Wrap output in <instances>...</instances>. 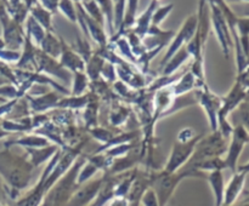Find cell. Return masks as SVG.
<instances>
[{"label": "cell", "instance_id": "obj_10", "mask_svg": "<svg viewBox=\"0 0 249 206\" xmlns=\"http://www.w3.org/2000/svg\"><path fill=\"white\" fill-rule=\"evenodd\" d=\"M143 204H145V206H160L155 191L150 190L146 193V195L143 196Z\"/></svg>", "mask_w": 249, "mask_h": 206}, {"label": "cell", "instance_id": "obj_3", "mask_svg": "<svg viewBox=\"0 0 249 206\" xmlns=\"http://www.w3.org/2000/svg\"><path fill=\"white\" fill-rule=\"evenodd\" d=\"M199 140H201V136L192 138V140L187 141V142H181L180 141V142L175 143L174 149L172 152V157H170L167 165V172L173 174L178 167L181 166L189 159Z\"/></svg>", "mask_w": 249, "mask_h": 206}, {"label": "cell", "instance_id": "obj_11", "mask_svg": "<svg viewBox=\"0 0 249 206\" xmlns=\"http://www.w3.org/2000/svg\"><path fill=\"white\" fill-rule=\"evenodd\" d=\"M95 170H96V167L92 166V165H89V166H87V169H84V171L80 174V177H79V182H83L84 179H87L88 177L91 176L92 174L95 172Z\"/></svg>", "mask_w": 249, "mask_h": 206}, {"label": "cell", "instance_id": "obj_5", "mask_svg": "<svg viewBox=\"0 0 249 206\" xmlns=\"http://www.w3.org/2000/svg\"><path fill=\"white\" fill-rule=\"evenodd\" d=\"M246 182V174L243 172H235L232 179L229 183L228 188H226L225 194H224V206L232 205L238 198V195L242 191L243 186Z\"/></svg>", "mask_w": 249, "mask_h": 206}, {"label": "cell", "instance_id": "obj_6", "mask_svg": "<svg viewBox=\"0 0 249 206\" xmlns=\"http://www.w3.org/2000/svg\"><path fill=\"white\" fill-rule=\"evenodd\" d=\"M100 186H101V181H95L88 184L87 187L80 189L79 191L74 194L72 200L70 201V206H84L94 198L100 190Z\"/></svg>", "mask_w": 249, "mask_h": 206}, {"label": "cell", "instance_id": "obj_2", "mask_svg": "<svg viewBox=\"0 0 249 206\" xmlns=\"http://www.w3.org/2000/svg\"><path fill=\"white\" fill-rule=\"evenodd\" d=\"M249 143V132L243 127L242 125H237L233 127L232 133H231V142L229 145L228 155L224 160L225 167H229L232 172H236L237 169V161L240 159V155L242 153L243 148Z\"/></svg>", "mask_w": 249, "mask_h": 206}, {"label": "cell", "instance_id": "obj_12", "mask_svg": "<svg viewBox=\"0 0 249 206\" xmlns=\"http://www.w3.org/2000/svg\"><path fill=\"white\" fill-rule=\"evenodd\" d=\"M238 171L240 172H243V174H249V161L247 162V164H245V165H242V166H240L238 167Z\"/></svg>", "mask_w": 249, "mask_h": 206}, {"label": "cell", "instance_id": "obj_14", "mask_svg": "<svg viewBox=\"0 0 249 206\" xmlns=\"http://www.w3.org/2000/svg\"><path fill=\"white\" fill-rule=\"evenodd\" d=\"M248 63H249V61H248Z\"/></svg>", "mask_w": 249, "mask_h": 206}, {"label": "cell", "instance_id": "obj_7", "mask_svg": "<svg viewBox=\"0 0 249 206\" xmlns=\"http://www.w3.org/2000/svg\"><path fill=\"white\" fill-rule=\"evenodd\" d=\"M209 182H211L212 188L215 194L216 206H223L225 190H224V177L221 174V170H215V171L212 172L211 176H209Z\"/></svg>", "mask_w": 249, "mask_h": 206}, {"label": "cell", "instance_id": "obj_9", "mask_svg": "<svg viewBox=\"0 0 249 206\" xmlns=\"http://www.w3.org/2000/svg\"><path fill=\"white\" fill-rule=\"evenodd\" d=\"M41 199V187L36 191H34L32 195H29L26 200L22 201L19 206H38L39 201Z\"/></svg>", "mask_w": 249, "mask_h": 206}, {"label": "cell", "instance_id": "obj_8", "mask_svg": "<svg viewBox=\"0 0 249 206\" xmlns=\"http://www.w3.org/2000/svg\"><path fill=\"white\" fill-rule=\"evenodd\" d=\"M237 115L241 121V124H238V125H242L249 132V95L246 97L245 101L237 107Z\"/></svg>", "mask_w": 249, "mask_h": 206}, {"label": "cell", "instance_id": "obj_4", "mask_svg": "<svg viewBox=\"0 0 249 206\" xmlns=\"http://www.w3.org/2000/svg\"><path fill=\"white\" fill-rule=\"evenodd\" d=\"M180 177L174 176V174H170L169 172L164 174V176L160 177L156 182V190L158 194V200H160V205L163 206L167 200L169 199L170 194L174 190L175 186L179 182Z\"/></svg>", "mask_w": 249, "mask_h": 206}, {"label": "cell", "instance_id": "obj_13", "mask_svg": "<svg viewBox=\"0 0 249 206\" xmlns=\"http://www.w3.org/2000/svg\"><path fill=\"white\" fill-rule=\"evenodd\" d=\"M243 203H249V191L247 193V196H246V199H245V201H243Z\"/></svg>", "mask_w": 249, "mask_h": 206}, {"label": "cell", "instance_id": "obj_1", "mask_svg": "<svg viewBox=\"0 0 249 206\" xmlns=\"http://www.w3.org/2000/svg\"><path fill=\"white\" fill-rule=\"evenodd\" d=\"M197 150L195 153V157L192 159L195 166H197L201 162L206 160L219 158L223 153L226 152V141L225 137L220 132H214L209 137L204 138L203 141L197 143Z\"/></svg>", "mask_w": 249, "mask_h": 206}]
</instances>
